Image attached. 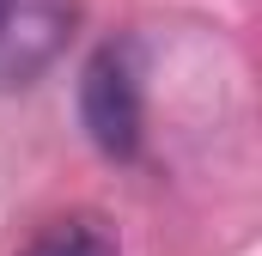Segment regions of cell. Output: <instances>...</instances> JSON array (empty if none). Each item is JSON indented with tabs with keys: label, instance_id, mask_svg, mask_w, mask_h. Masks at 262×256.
I'll return each mask as SVG.
<instances>
[{
	"label": "cell",
	"instance_id": "cell-2",
	"mask_svg": "<svg viewBox=\"0 0 262 256\" xmlns=\"http://www.w3.org/2000/svg\"><path fill=\"white\" fill-rule=\"evenodd\" d=\"M79 31V0H0V92L31 86Z\"/></svg>",
	"mask_w": 262,
	"mask_h": 256
},
{
	"label": "cell",
	"instance_id": "cell-1",
	"mask_svg": "<svg viewBox=\"0 0 262 256\" xmlns=\"http://www.w3.org/2000/svg\"><path fill=\"white\" fill-rule=\"evenodd\" d=\"M79 116L98 140L104 159H134L146 140V86H140V49L134 43H104L85 79H79Z\"/></svg>",
	"mask_w": 262,
	"mask_h": 256
},
{
	"label": "cell",
	"instance_id": "cell-3",
	"mask_svg": "<svg viewBox=\"0 0 262 256\" xmlns=\"http://www.w3.org/2000/svg\"><path fill=\"white\" fill-rule=\"evenodd\" d=\"M18 256H122V250L98 214H67V220H49Z\"/></svg>",
	"mask_w": 262,
	"mask_h": 256
}]
</instances>
